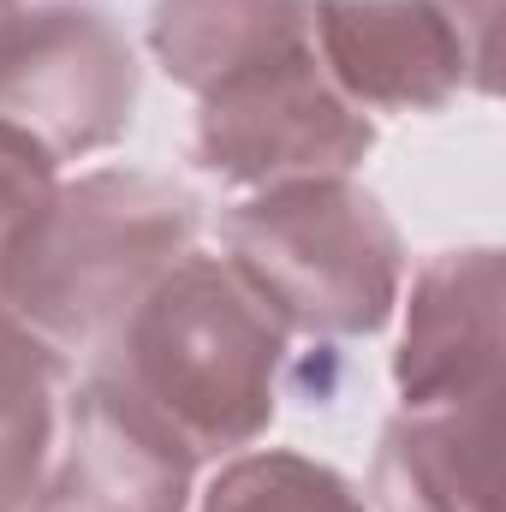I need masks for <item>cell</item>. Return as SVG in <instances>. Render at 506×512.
<instances>
[{
  "label": "cell",
  "instance_id": "obj_8",
  "mask_svg": "<svg viewBox=\"0 0 506 512\" xmlns=\"http://www.w3.org/2000/svg\"><path fill=\"white\" fill-rule=\"evenodd\" d=\"M405 328L393 352L399 405H459L501 393V251H441L399 292Z\"/></svg>",
  "mask_w": 506,
  "mask_h": 512
},
{
  "label": "cell",
  "instance_id": "obj_7",
  "mask_svg": "<svg viewBox=\"0 0 506 512\" xmlns=\"http://www.w3.org/2000/svg\"><path fill=\"white\" fill-rule=\"evenodd\" d=\"M310 42L334 90L381 114H435L471 90L441 0H310Z\"/></svg>",
  "mask_w": 506,
  "mask_h": 512
},
{
  "label": "cell",
  "instance_id": "obj_6",
  "mask_svg": "<svg viewBox=\"0 0 506 512\" xmlns=\"http://www.w3.org/2000/svg\"><path fill=\"white\" fill-rule=\"evenodd\" d=\"M197 453L126 387L90 370L60 411L54 459L30 512H185Z\"/></svg>",
  "mask_w": 506,
  "mask_h": 512
},
{
  "label": "cell",
  "instance_id": "obj_2",
  "mask_svg": "<svg viewBox=\"0 0 506 512\" xmlns=\"http://www.w3.org/2000/svg\"><path fill=\"white\" fill-rule=\"evenodd\" d=\"M197 245V203L131 167L60 185L6 280V310L48 346H96Z\"/></svg>",
  "mask_w": 506,
  "mask_h": 512
},
{
  "label": "cell",
  "instance_id": "obj_3",
  "mask_svg": "<svg viewBox=\"0 0 506 512\" xmlns=\"http://www.w3.org/2000/svg\"><path fill=\"white\" fill-rule=\"evenodd\" d=\"M227 262L251 280L286 334H381L405 292V245L370 191L346 173L280 179L245 197L227 227Z\"/></svg>",
  "mask_w": 506,
  "mask_h": 512
},
{
  "label": "cell",
  "instance_id": "obj_15",
  "mask_svg": "<svg viewBox=\"0 0 506 512\" xmlns=\"http://www.w3.org/2000/svg\"><path fill=\"white\" fill-rule=\"evenodd\" d=\"M12 6H18V0H0V18H6V12H12Z\"/></svg>",
  "mask_w": 506,
  "mask_h": 512
},
{
  "label": "cell",
  "instance_id": "obj_12",
  "mask_svg": "<svg viewBox=\"0 0 506 512\" xmlns=\"http://www.w3.org/2000/svg\"><path fill=\"white\" fill-rule=\"evenodd\" d=\"M197 512H370L364 495L334 471L304 453L268 447V453H239L215 471Z\"/></svg>",
  "mask_w": 506,
  "mask_h": 512
},
{
  "label": "cell",
  "instance_id": "obj_13",
  "mask_svg": "<svg viewBox=\"0 0 506 512\" xmlns=\"http://www.w3.org/2000/svg\"><path fill=\"white\" fill-rule=\"evenodd\" d=\"M54 191H60V167L36 143H24L18 131L0 126V310H6L12 262H18L30 227L42 221V209H48Z\"/></svg>",
  "mask_w": 506,
  "mask_h": 512
},
{
  "label": "cell",
  "instance_id": "obj_4",
  "mask_svg": "<svg viewBox=\"0 0 506 512\" xmlns=\"http://www.w3.org/2000/svg\"><path fill=\"white\" fill-rule=\"evenodd\" d=\"M137 108V54L96 6H12L0 18V126L54 167L120 143Z\"/></svg>",
  "mask_w": 506,
  "mask_h": 512
},
{
  "label": "cell",
  "instance_id": "obj_14",
  "mask_svg": "<svg viewBox=\"0 0 506 512\" xmlns=\"http://www.w3.org/2000/svg\"><path fill=\"white\" fill-rule=\"evenodd\" d=\"M459 48H465V72L477 96H495V24H501V0H441Z\"/></svg>",
  "mask_w": 506,
  "mask_h": 512
},
{
  "label": "cell",
  "instance_id": "obj_10",
  "mask_svg": "<svg viewBox=\"0 0 506 512\" xmlns=\"http://www.w3.org/2000/svg\"><path fill=\"white\" fill-rule=\"evenodd\" d=\"M149 48L197 102L268 60L310 48V0H155Z\"/></svg>",
  "mask_w": 506,
  "mask_h": 512
},
{
  "label": "cell",
  "instance_id": "obj_11",
  "mask_svg": "<svg viewBox=\"0 0 506 512\" xmlns=\"http://www.w3.org/2000/svg\"><path fill=\"white\" fill-rule=\"evenodd\" d=\"M66 358L12 310H0V512H30L60 435Z\"/></svg>",
  "mask_w": 506,
  "mask_h": 512
},
{
  "label": "cell",
  "instance_id": "obj_1",
  "mask_svg": "<svg viewBox=\"0 0 506 512\" xmlns=\"http://www.w3.org/2000/svg\"><path fill=\"white\" fill-rule=\"evenodd\" d=\"M102 376L167 423L197 459L239 453L268 435L286 328L227 256L185 251L102 340Z\"/></svg>",
  "mask_w": 506,
  "mask_h": 512
},
{
  "label": "cell",
  "instance_id": "obj_5",
  "mask_svg": "<svg viewBox=\"0 0 506 512\" xmlns=\"http://www.w3.org/2000/svg\"><path fill=\"white\" fill-rule=\"evenodd\" d=\"M370 143H376L370 114L334 90V78L316 60V42L203 96L191 131L197 167L245 191L280 179L352 173L370 155Z\"/></svg>",
  "mask_w": 506,
  "mask_h": 512
},
{
  "label": "cell",
  "instance_id": "obj_9",
  "mask_svg": "<svg viewBox=\"0 0 506 512\" xmlns=\"http://www.w3.org/2000/svg\"><path fill=\"white\" fill-rule=\"evenodd\" d=\"M370 495L381 512H501V393L399 405L381 429Z\"/></svg>",
  "mask_w": 506,
  "mask_h": 512
}]
</instances>
